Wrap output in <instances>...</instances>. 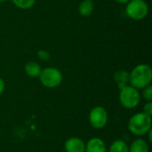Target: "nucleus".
<instances>
[{
	"label": "nucleus",
	"mask_w": 152,
	"mask_h": 152,
	"mask_svg": "<svg viewBox=\"0 0 152 152\" xmlns=\"http://www.w3.org/2000/svg\"><path fill=\"white\" fill-rule=\"evenodd\" d=\"M94 10V3L93 0H83L77 7L78 13L84 17L90 16L93 13Z\"/></svg>",
	"instance_id": "12"
},
{
	"label": "nucleus",
	"mask_w": 152,
	"mask_h": 152,
	"mask_svg": "<svg viewBox=\"0 0 152 152\" xmlns=\"http://www.w3.org/2000/svg\"><path fill=\"white\" fill-rule=\"evenodd\" d=\"M64 150L66 152H85L86 143L79 137H70L64 142Z\"/></svg>",
	"instance_id": "7"
},
{
	"label": "nucleus",
	"mask_w": 152,
	"mask_h": 152,
	"mask_svg": "<svg viewBox=\"0 0 152 152\" xmlns=\"http://www.w3.org/2000/svg\"><path fill=\"white\" fill-rule=\"evenodd\" d=\"M24 70L27 76L32 78H36L39 77L42 68L37 61H28L26 63L24 67Z\"/></svg>",
	"instance_id": "11"
},
{
	"label": "nucleus",
	"mask_w": 152,
	"mask_h": 152,
	"mask_svg": "<svg viewBox=\"0 0 152 152\" xmlns=\"http://www.w3.org/2000/svg\"><path fill=\"white\" fill-rule=\"evenodd\" d=\"M12 4L21 10H28L34 6L36 0H12Z\"/></svg>",
	"instance_id": "14"
},
{
	"label": "nucleus",
	"mask_w": 152,
	"mask_h": 152,
	"mask_svg": "<svg viewBox=\"0 0 152 152\" xmlns=\"http://www.w3.org/2000/svg\"><path fill=\"white\" fill-rule=\"evenodd\" d=\"M143 113L147 114L148 116H152V102H147L143 106Z\"/></svg>",
	"instance_id": "17"
},
{
	"label": "nucleus",
	"mask_w": 152,
	"mask_h": 152,
	"mask_svg": "<svg viewBox=\"0 0 152 152\" xmlns=\"http://www.w3.org/2000/svg\"><path fill=\"white\" fill-rule=\"evenodd\" d=\"M151 117L143 112L133 115L127 123V128L131 134L136 136L146 135L151 130Z\"/></svg>",
	"instance_id": "2"
},
{
	"label": "nucleus",
	"mask_w": 152,
	"mask_h": 152,
	"mask_svg": "<svg viewBox=\"0 0 152 152\" xmlns=\"http://www.w3.org/2000/svg\"><path fill=\"white\" fill-rule=\"evenodd\" d=\"M150 148L148 142L142 138H137L129 145V152H149Z\"/></svg>",
	"instance_id": "10"
},
{
	"label": "nucleus",
	"mask_w": 152,
	"mask_h": 152,
	"mask_svg": "<svg viewBox=\"0 0 152 152\" xmlns=\"http://www.w3.org/2000/svg\"><path fill=\"white\" fill-rule=\"evenodd\" d=\"M6 1H8V0H0V3H4Z\"/></svg>",
	"instance_id": "20"
},
{
	"label": "nucleus",
	"mask_w": 152,
	"mask_h": 152,
	"mask_svg": "<svg viewBox=\"0 0 152 152\" xmlns=\"http://www.w3.org/2000/svg\"><path fill=\"white\" fill-rule=\"evenodd\" d=\"M119 90V102L124 108L132 110L139 105L141 102V94L138 89L131 85H127Z\"/></svg>",
	"instance_id": "4"
},
{
	"label": "nucleus",
	"mask_w": 152,
	"mask_h": 152,
	"mask_svg": "<svg viewBox=\"0 0 152 152\" xmlns=\"http://www.w3.org/2000/svg\"><path fill=\"white\" fill-rule=\"evenodd\" d=\"M115 1H116L117 3H119V4H126L130 0H115Z\"/></svg>",
	"instance_id": "19"
},
{
	"label": "nucleus",
	"mask_w": 152,
	"mask_h": 152,
	"mask_svg": "<svg viewBox=\"0 0 152 152\" xmlns=\"http://www.w3.org/2000/svg\"><path fill=\"white\" fill-rule=\"evenodd\" d=\"M142 98L147 102H152V86L149 85L142 89Z\"/></svg>",
	"instance_id": "15"
},
{
	"label": "nucleus",
	"mask_w": 152,
	"mask_h": 152,
	"mask_svg": "<svg viewBox=\"0 0 152 152\" xmlns=\"http://www.w3.org/2000/svg\"><path fill=\"white\" fill-rule=\"evenodd\" d=\"M113 78L118 89H121L129 85V72H127L126 70H118L114 73Z\"/></svg>",
	"instance_id": "9"
},
{
	"label": "nucleus",
	"mask_w": 152,
	"mask_h": 152,
	"mask_svg": "<svg viewBox=\"0 0 152 152\" xmlns=\"http://www.w3.org/2000/svg\"><path fill=\"white\" fill-rule=\"evenodd\" d=\"M38 78L43 86L52 89L58 87L61 84L63 80V76L60 69H58L57 68L47 67L42 69Z\"/></svg>",
	"instance_id": "3"
},
{
	"label": "nucleus",
	"mask_w": 152,
	"mask_h": 152,
	"mask_svg": "<svg viewBox=\"0 0 152 152\" xmlns=\"http://www.w3.org/2000/svg\"><path fill=\"white\" fill-rule=\"evenodd\" d=\"M109 152H129V145L123 140H116L110 144Z\"/></svg>",
	"instance_id": "13"
},
{
	"label": "nucleus",
	"mask_w": 152,
	"mask_h": 152,
	"mask_svg": "<svg viewBox=\"0 0 152 152\" xmlns=\"http://www.w3.org/2000/svg\"><path fill=\"white\" fill-rule=\"evenodd\" d=\"M151 81L152 69L147 64H138L129 73V85L138 90L151 85Z\"/></svg>",
	"instance_id": "1"
},
{
	"label": "nucleus",
	"mask_w": 152,
	"mask_h": 152,
	"mask_svg": "<svg viewBox=\"0 0 152 152\" xmlns=\"http://www.w3.org/2000/svg\"><path fill=\"white\" fill-rule=\"evenodd\" d=\"M126 13L132 20H143L149 13V5L144 0H130L126 4Z\"/></svg>",
	"instance_id": "5"
},
{
	"label": "nucleus",
	"mask_w": 152,
	"mask_h": 152,
	"mask_svg": "<svg viewBox=\"0 0 152 152\" xmlns=\"http://www.w3.org/2000/svg\"><path fill=\"white\" fill-rule=\"evenodd\" d=\"M88 120L94 129H102L106 126L109 120V115L106 109L102 106L94 107L89 112Z\"/></svg>",
	"instance_id": "6"
},
{
	"label": "nucleus",
	"mask_w": 152,
	"mask_h": 152,
	"mask_svg": "<svg viewBox=\"0 0 152 152\" xmlns=\"http://www.w3.org/2000/svg\"><path fill=\"white\" fill-rule=\"evenodd\" d=\"M85 152H107V147L102 139L93 137L86 143Z\"/></svg>",
	"instance_id": "8"
},
{
	"label": "nucleus",
	"mask_w": 152,
	"mask_h": 152,
	"mask_svg": "<svg viewBox=\"0 0 152 152\" xmlns=\"http://www.w3.org/2000/svg\"><path fill=\"white\" fill-rule=\"evenodd\" d=\"M5 88V83L4 81V79L2 77H0V95L4 93Z\"/></svg>",
	"instance_id": "18"
},
{
	"label": "nucleus",
	"mask_w": 152,
	"mask_h": 152,
	"mask_svg": "<svg viewBox=\"0 0 152 152\" xmlns=\"http://www.w3.org/2000/svg\"><path fill=\"white\" fill-rule=\"evenodd\" d=\"M37 54L38 59L41 60V61H48L50 59V57H51L49 52L46 51V50H39Z\"/></svg>",
	"instance_id": "16"
}]
</instances>
